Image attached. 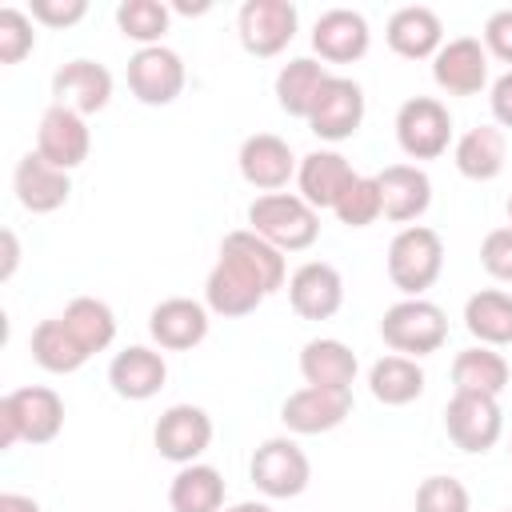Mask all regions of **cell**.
<instances>
[{"label": "cell", "mask_w": 512, "mask_h": 512, "mask_svg": "<svg viewBox=\"0 0 512 512\" xmlns=\"http://www.w3.org/2000/svg\"><path fill=\"white\" fill-rule=\"evenodd\" d=\"M64 428V400L56 388L24 384L0 400V448L12 444H52Z\"/></svg>", "instance_id": "3957f363"}, {"label": "cell", "mask_w": 512, "mask_h": 512, "mask_svg": "<svg viewBox=\"0 0 512 512\" xmlns=\"http://www.w3.org/2000/svg\"><path fill=\"white\" fill-rule=\"evenodd\" d=\"M12 192H16L20 208H28L32 216H48L68 204L72 180H68V172L52 168L40 152H24L12 168Z\"/></svg>", "instance_id": "ac0fdd59"}, {"label": "cell", "mask_w": 512, "mask_h": 512, "mask_svg": "<svg viewBox=\"0 0 512 512\" xmlns=\"http://www.w3.org/2000/svg\"><path fill=\"white\" fill-rule=\"evenodd\" d=\"M60 320H64L68 332L84 344L88 356L104 352V348L116 340V312H112L104 300H96V296H76V300H68V308L60 312Z\"/></svg>", "instance_id": "836d02e7"}, {"label": "cell", "mask_w": 512, "mask_h": 512, "mask_svg": "<svg viewBox=\"0 0 512 512\" xmlns=\"http://www.w3.org/2000/svg\"><path fill=\"white\" fill-rule=\"evenodd\" d=\"M212 432H216L212 416L200 404H172V408L160 412V420L152 428V444L164 460L184 468V464H196L208 452Z\"/></svg>", "instance_id": "8fae6325"}, {"label": "cell", "mask_w": 512, "mask_h": 512, "mask_svg": "<svg viewBox=\"0 0 512 512\" xmlns=\"http://www.w3.org/2000/svg\"><path fill=\"white\" fill-rule=\"evenodd\" d=\"M16 260H20V244H16V232L4 228V268H0V280H12L16 272Z\"/></svg>", "instance_id": "7bdbcfd3"}, {"label": "cell", "mask_w": 512, "mask_h": 512, "mask_svg": "<svg viewBox=\"0 0 512 512\" xmlns=\"http://www.w3.org/2000/svg\"><path fill=\"white\" fill-rule=\"evenodd\" d=\"M0 512H40V504L24 492H0Z\"/></svg>", "instance_id": "ee69618b"}, {"label": "cell", "mask_w": 512, "mask_h": 512, "mask_svg": "<svg viewBox=\"0 0 512 512\" xmlns=\"http://www.w3.org/2000/svg\"><path fill=\"white\" fill-rule=\"evenodd\" d=\"M508 360L496 352V348H484V344H472L464 352H456L452 360V384L456 392H472V396H496L508 388Z\"/></svg>", "instance_id": "f1b7e54d"}, {"label": "cell", "mask_w": 512, "mask_h": 512, "mask_svg": "<svg viewBox=\"0 0 512 512\" xmlns=\"http://www.w3.org/2000/svg\"><path fill=\"white\" fill-rule=\"evenodd\" d=\"M444 272V240L428 224H408L388 244V280L404 296H424Z\"/></svg>", "instance_id": "277c9868"}, {"label": "cell", "mask_w": 512, "mask_h": 512, "mask_svg": "<svg viewBox=\"0 0 512 512\" xmlns=\"http://www.w3.org/2000/svg\"><path fill=\"white\" fill-rule=\"evenodd\" d=\"M452 160H456V172L476 180V184H488L504 172V160H508V140H504V128L496 124H476L468 128L456 148H452Z\"/></svg>", "instance_id": "484cf974"}, {"label": "cell", "mask_w": 512, "mask_h": 512, "mask_svg": "<svg viewBox=\"0 0 512 512\" xmlns=\"http://www.w3.org/2000/svg\"><path fill=\"white\" fill-rule=\"evenodd\" d=\"M368 392L388 408H404L424 392V368L412 356L388 352L368 368Z\"/></svg>", "instance_id": "4dcf8cb0"}, {"label": "cell", "mask_w": 512, "mask_h": 512, "mask_svg": "<svg viewBox=\"0 0 512 512\" xmlns=\"http://www.w3.org/2000/svg\"><path fill=\"white\" fill-rule=\"evenodd\" d=\"M172 512H224V476L212 464H184L168 484Z\"/></svg>", "instance_id": "1f68e13d"}, {"label": "cell", "mask_w": 512, "mask_h": 512, "mask_svg": "<svg viewBox=\"0 0 512 512\" xmlns=\"http://www.w3.org/2000/svg\"><path fill=\"white\" fill-rule=\"evenodd\" d=\"M504 212H508V224H512V196H508V204H504Z\"/></svg>", "instance_id": "bcb514c9"}, {"label": "cell", "mask_w": 512, "mask_h": 512, "mask_svg": "<svg viewBox=\"0 0 512 512\" xmlns=\"http://www.w3.org/2000/svg\"><path fill=\"white\" fill-rule=\"evenodd\" d=\"M32 360H36L44 372L68 376V372H76V368L88 364V352H84V344L68 332V324H64L60 316H52V320H40V324L32 328Z\"/></svg>", "instance_id": "d6a6232c"}, {"label": "cell", "mask_w": 512, "mask_h": 512, "mask_svg": "<svg viewBox=\"0 0 512 512\" xmlns=\"http://www.w3.org/2000/svg\"><path fill=\"white\" fill-rule=\"evenodd\" d=\"M352 416V388H316L304 384L280 404V424L292 436H320L340 428Z\"/></svg>", "instance_id": "30bf717a"}, {"label": "cell", "mask_w": 512, "mask_h": 512, "mask_svg": "<svg viewBox=\"0 0 512 512\" xmlns=\"http://www.w3.org/2000/svg\"><path fill=\"white\" fill-rule=\"evenodd\" d=\"M52 96H56V104H64V108H72V112H80V116H96V112H104L108 100H112V72H108L100 60L76 56V60H68L64 68H56V76H52Z\"/></svg>", "instance_id": "d6986e66"}, {"label": "cell", "mask_w": 512, "mask_h": 512, "mask_svg": "<svg viewBox=\"0 0 512 512\" xmlns=\"http://www.w3.org/2000/svg\"><path fill=\"white\" fill-rule=\"evenodd\" d=\"M168 380V364L156 348H144V344H128L124 352L112 356L108 364V384L120 400H152Z\"/></svg>", "instance_id": "603a6c76"}, {"label": "cell", "mask_w": 512, "mask_h": 512, "mask_svg": "<svg viewBox=\"0 0 512 512\" xmlns=\"http://www.w3.org/2000/svg\"><path fill=\"white\" fill-rule=\"evenodd\" d=\"M224 512H272L264 500H240V504H232V508H224Z\"/></svg>", "instance_id": "f6af8a7d"}, {"label": "cell", "mask_w": 512, "mask_h": 512, "mask_svg": "<svg viewBox=\"0 0 512 512\" xmlns=\"http://www.w3.org/2000/svg\"><path fill=\"white\" fill-rule=\"evenodd\" d=\"M208 324H212L208 304H200L192 296H168L148 312V336L164 352H188V348L204 344Z\"/></svg>", "instance_id": "e0dca14e"}, {"label": "cell", "mask_w": 512, "mask_h": 512, "mask_svg": "<svg viewBox=\"0 0 512 512\" xmlns=\"http://www.w3.org/2000/svg\"><path fill=\"white\" fill-rule=\"evenodd\" d=\"M508 452H512V448H508Z\"/></svg>", "instance_id": "7dc6e473"}, {"label": "cell", "mask_w": 512, "mask_h": 512, "mask_svg": "<svg viewBox=\"0 0 512 512\" xmlns=\"http://www.w3.org/2000/svg\"><path fill=\"white\" fill-rule=\"evenodd\" d=\"M328 76H332V72H328L320 60H312V56L288 60V64L276 72V104H280L288 116L308 120L312 108H316V100H320V92H324V84H328Z\"/></svg>", "instance_id": "83f0119b"}, {"label": "cell", "mask_w": 512, "mask_h": 512, "mask_svg": "<svg viewBox=\"0 0 512 512\" xmlns=\"http://www.w3.org/2000/svg\"><path fill=\"white\" fill-rule=\"evenodd\" d=\"M484 48H488V56L512 64V8H500V12L488 16V24H484Z\"/></svg>", "instance_id": "60d3db41"}, {"label": "cell", "mask_w": 512, "mask_h": 512, "mask_svg": "<svg viewBox=\"0 0 512 512\" xmlns=\"http://www.w3.org/2000/svg\"><path fill=\"white\" fill-rule=\"evenodd\" d=\"M356 352L336 336H316L300 348V376L316 388H352L356 380Z\"/></svg>", "instance_id": "4316f807"}, {"label": "cell", "mask_w": 512, "mask_h": 512, "mask_svg": "<svg viewBox=\"0 0 512 512\" xmlns=\"http://www.w3.org/2000/svg\"><path fill=\"white\" fill-rule=\"evenodd\" d=\"M396 144L408 160H436L452 144V116L436 96H412L396 108Z\"/></svg>", "instance_id": "52a82bcc"}, {"label": "cell", "mask_w": 512, "mask_h": 512, "mask_svg": "<svg viewBox=\"0 0 512 512\" xmlns=\"http://www.w3.org/2000/svg\"><path fill=\"white\" fill-rule=\"evenodd\" d=\"M372 32L356 8H328L312 24V48L324 64H352L368 52Z\"/></svg>", "instance_id": "ffe728a7"}, {"label": "cell", "mask_w": 512, "mask_h": 512, "mask_svg": "<svg viewBox=\"0 0 512 512\" xmlns=\"http://www.w3.org/2000/svg\"><path fill=\"white\" fill-rule=\"evenodd\" d=\"M488 108H492L496 128H512V68H508L504 76H496V80H492Z\"/></svg>", "instance_id": "b9f144b4"}, {"label": "cell", "mask_w": 512, "mask_h": 512, "mask_svg": "<svg viewBox=\"0 0 512 512\" xmlns=\"http://www.w3.org/2000/svg\"><path fill=\"white\" fill-rule=\"evenodd\" d=\"M480 264H484V272H488L492 280L512 284V224L492 228V232L484 236V244H480Z\"/></svg>", "instance_id": "f35d334b"}, {"label": "cell", "mask_w": 512, "mask_h": 512, "mask_svg": "<svg viewBox=\"0 0 512 512\" xmlns=\"http://www.w3.org/2000/svg\"><path fill=\"white\" fill-rule=\"evenodd\" d=\"M248 228L280 252H304L320 236V212L300 192H264L248 204Z\"/></svg>", "instance_id": "7a4b0ae2"}, {"label": "cell", "mask_w": 512, "mask_h": 512, "mask_svg": "<svg viewBox=\"0 0 512 512\" xmlns=\"http://www.w3.org/2000/svg\"><path fill=\"white\" fill-rule=\"evenodd\" d=\"M364 124V88L348 76H328L312 116H308V128L328 140V144H340L348 136H356Z\"/></svg>", "instance_id": "5bb4252c"}, {"label": "cell", "mask_w": 512, "mask_h": 512, "mask_svg": "<svg viewBox=\"0 0 512 512\" xmlns=\"http://www.w3.org/2000/svg\"><path fill=\"white\" fill-rule=\"evenodd\" d=\"M28 16L44 28H72L88 16V4L84 0H32Z\"/></svg>", "instance_id": "ab89813d"}, {"label": "cell", "mask_w": 512, "mask_h": 512, "mask_svg": "<svg viewBox=\"0 0 512 512\" xmlns=\"http://www.w3.org/2000/svg\"><path fill=\"white\" fill-rule=\"evenodd\" d=\"M36 152L60 168V172H72L88 160L92 152V132H88V116L64 108V104H52L44 116H40V128H36Z\"/></svg>", "instance_id": "4fadbf2b"}, {"label": "cell", "mask_w": 512, "mask_h": 512, "mask_svg": "<svg viewBox=\"0 0 512 512\" xmlns=\"http://www.w3.org/2000/svg\"><path fill=\"white\" fill-rule=\"evenodd\" d=\"M416 512H472V496L456 476H428L416 488Z\"/></svg>", "instance_id": "8d00e7d4"}, {"label": "cell", "mask_w": 512, "mask_h": 512, "mask_svg": "<svg viewBox=\"0 0 512 512\" xmlns=\"http://www.w3.org/2000/svg\"><path fill=\"white\" fill-rule=\"evenodd\" d=\"M168 20H172V12L160 0H124L116 8V28L128 40H136L140 48H156L168 32Z\"/></svg>", "instance_id": "e575fe53"}, {"label": "cell", "mask_w": 512, "mask_h": 512, "mask_svg": "<svg viewBox=\"0 0 512 512\" xmlns=\"http://www.w3.org/2000/svg\"><path fill=\"white\" fill-rule=\"evenodd\" d=\"M296 24H300V12L292 0H248V4H240V16H236L244 52L260 56V60L280 56L292 44Z\"/></svg>", "instance_id": "9c48e42d"}, {"label": "cell", "mask_w": 512, "mask_h": 512, "mask_svg": "<svg viewBox=\"0 0 512 512\" xmlns=\"http://www.w3.org/2000/svg\"><path fill=\"white\" fill-rule=\"evenodd\" d=\"M184 80H188V72H184L180 52H172V48H164V44H156V48H136L132 60H128V88H132V96H136L140 104H148V108L172 104V100L184 92Z\"/></svg>", "instance_id": "7c38bea8"}, {"label": "cell", "mask_w": 512, "mask_h": 512, "mask_svg": "<svg viewBox=\"0 0 512 512\" xmlns=\"http://www.w3.org/2000/svg\"><path fill=\"white\" fill-rule=\"evenodd\" d=\"M332 212H336V220L344 228H368V224H376L384 216V200H380L376 176H356L352 188L340 196V204Z\"/></svg>", "instance_id": "d590c367"}, {"label": "cell", "mask_w": 512, "mask_h": 512, "mask_svg": "<svg viewBox=\"0 0 512 512\" xmlns=\"http://www.w3.org/2000/svg\"><path fill=\"white\" fill-rule=\"evenodd\" d=\"M36 48V28L24 8H0V64H20Z\"/></svg>", "instance_id": "74e56055"}, {"label": "cell", "mask_w": 512, "mask_h": 512, "mask_svg": "<svg viewBox=\"0 0 512 512\" xmlns=\"http://www.w3.org/2000/svg\"><path fill=\"white\" fill-rule=\"evenodd\" d=\"M464 328L484 344V348H504L512 344V292L500 288H480L464 300Z\"/></svg>", "instance_id": "f546056e"}, {"label": "cell", "mask_w": 512, "mask_h": 512, "mask_svg": "<svg viewBox=\"0 0 512 512\" xmlns=\"http://www.w3.org/2000/svg\"><path fill=\"white\" fill-rule=\"evenodd\" d=\"M376 184H380L384 216L396 220V224L420 220L432 204V180L416 164H388L384 172H376Z\"/></svg>", "instance_id": "d4e9b609"}, {"label": "cell", "mask_w": 512, "mask_h": 512, "mask_svg": "<svg viewBox=\"0 0 512 512\" xmlns=\"http://www.w3.org/2000/svg\"><path fill=\"white\" fill-rule=\"evenodd\" d=\"M444 432L460 452H488L504 436V412L496 396H472V392H452L444 404Z\"/></svg>", "instance_id": "ba28073f"}, {"label": "cell", "mask_w": 512, "mask_h": 512, "mask_svg": "<svg viewBox=\"0 0 512 512\" xmlns=\"http://www.w3.org/2000/svg\"><path fill=\"white\" fill-rule=\"evenodd\" d=\"M288 280L284 252L272 248L252 228H236L220 240V256L204 280V304L216 316H248Z\"/></svg>", "instance_id": "6da1fadb"}, {"label": "cell", "mask_w": 512, "mask_h": 512, "mask_svg": "<svg viewBox=\"0 0 512 512\" xmlns=\"http://www.w3.org/2000/svg\"><path fill=\"white\" fill-rule=\"evenodd\" d=\"M248 480L272 500H292L308 488L312 464L292 436H268L248 460Z\"/></svg>", "instance_id": "8992f818"}, {"label": "cell", "mask_w": 512, "mask_h": 512, "mask_svg": "<svg viewBox=\"0 0 512 512\" xmlns=\"http://www.w3.org/2000/svg\"><path fill=\"white\" fill-rule=\"evenodd\" d=\"M236 164H240V176H244L252 188H260V192H280V188L296 176V164H300V160L292 156L288 140H280L276 132H256V136H248V140L240 144Z\"/></svg>", "instance_id": "44dd1931"}, {"label": "cell", "mask_w": 512, "mask_h": 512, "mask_svg": "<svg viewBox=\"0 0 512 512\" xmlns=\"http://www.w3.org/2000/svg\"><path fill=\"white\" fill-rule=\"evenodd\" d=\"M384 40L396 56L404 60H432L440 48H444V24L432 8L424 4H408V8H396L388 16V28H384Z\"/></svg>", "instance_id": "cb8c5ba5"}, {"label": "cell", "mask_w": 512, "mask_h": 512, "mask_svg": "<svg viewBox=\"0 0 512 512\" xmlns=\"http://www.w3.org/2000/svg\"><path fill=\"white\" fill-rule=\"evenodd\" d=\"M380 336H384V344H388L392 352L420 360V356L436 352V348L448 340V316H444L440 304H432V300H424V296H404V300H396V304L384 312Z\"/></svg>", "instance_id": "5b68a950"}, {"label": "cell", "mask_w": 512, "mask_h": 512, "mask_svg": "<svg viewBox=\"0 0 512 512\" xmlns=\"http://www.w3.org/2000/svg\"><path fill=\"white\" fill-rule=\"evenodd\" d=\"M288 304L300 320H328L344 304V276L328 260H308L288 276Z\"/></svg>", "instance_id": "2e32d148"}, {"label": "cell", "mask_w": 512, "mask_h": 512, "mask_svg": "<svg viewBox=\"0 0 512 512\" xmlns=\"http://www.w3.org/2000/svg\"><path fill=\"white\" fill-rule=\"evenodd\" d=\"M432 80L448 96H476L488 84V48L476 36H456L432 56Z\"/></svg>", "instance_id": "9a60e30c"}, {"label": "cell", "mask_w": 512, "mask_h": 512, "mask_svg": "<svg viewBox=\"0 0 512 512\" xmlns=\"http://www.w3.org/2000/svg\"><path fill=\"white\" fill-rule=\"evenodd\" d=\"M352 180H356L352 164L332 148H316L296 164V188L316 212H324V208L332 212L340 204V196L352 188Z\"/></svg>", "instance_id": "7402d4cb"}]
</instances>
